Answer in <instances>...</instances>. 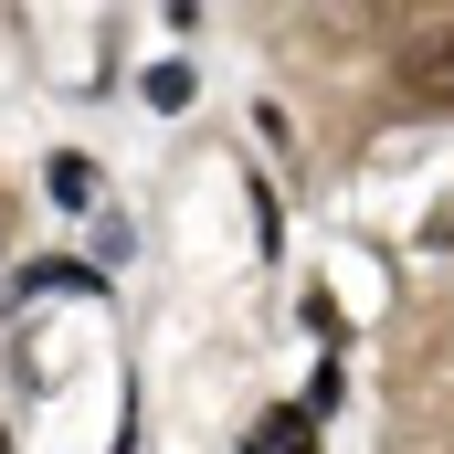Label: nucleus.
Wrapping results in <instances>:
<instances>
[{
  "instance_id": "f257e3e1",
  "label": "nucleus",
  "mask_w": 454,
  "mask_h": 454,
  "mask_svg": "<svg viewBox=\"0 0 454 454\" xmlns=\"http://www.w3.org/2000/svg\"><path fill=\"white\" fill-rule=\"evenodd\" d=\"M402 96H454V11L444 21H412V43H402Z\"/></svg>"
}]
</instances>
